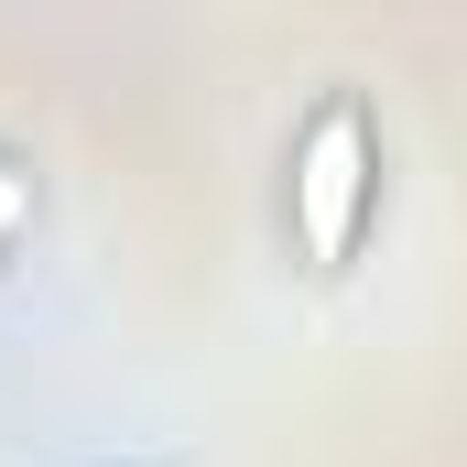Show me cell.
Returning a JSON list of instances; mask_svg holds the SVG:
<instances>
[{"mask_svg": "<svg viewBox=\"0 0 467 467\" xmlns=\"http://www.w3.org/2000/svg\"><path fill=\"white\" fill-rule=\"evenodd\" d=\"M369 207H380V130H369L358 99H327V109L294 130V185H283L294 250L316 272H337L358 239H369Z\"/></svg>", "mask_w": 467, "mask_h": 467, "instance_id": "cell-1", "label": "cell"}, {"mask_svg": "<svg viewBox=\"0 0 467 467\" xmlns=\"http://www.w3.org/2000/svg\"><path fill=\"white\" fill-rule=\"evenodd\" d=\"M22 229H33V174H22V163H0V250H11Z\"/></svg>", "mask_w": 467, "mask_h": 467, "instance_id": "cell-2", "label": "cell"}]
</instances>
